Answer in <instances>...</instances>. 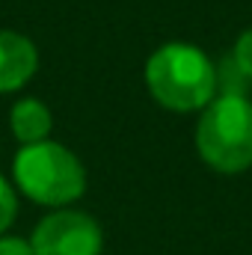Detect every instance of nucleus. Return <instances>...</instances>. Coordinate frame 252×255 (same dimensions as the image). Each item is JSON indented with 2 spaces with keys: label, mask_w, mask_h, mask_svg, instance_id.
Instances as JSON below:
<instances>
[{
  "label": "nucleus",
  "mask_w": 252,
  "mask_h": 255,
  "mask_svg": "<svg viewBox=\"0 0 252 255\" xmlns=\"http://www.w3.org/2000/svg\"><path fill=\"white\" fill-rule=\"evenodd\" d=\"M142 74L151 98L172 113H202L220 86V68L193 42H163Z\"/></svg>",
  "instance_id": "nucleus-1"
},
{
  "label": "nucleus",
  "mask_w": 252,
  "mask_h": 255,
  "mask_svg": "<svg viewBox=\"0 0 252 255\" xmlns=\"http://www.w3.org/2000/svg\"><path fill=\"white\" fill-rule=\"evenodd\" d=\"M196 151L220 175L252 169V101L244 92H220L199 113Z\"/></svg>",
  "instance_id": "nucleus-2"
},
{
  "label": "nucleus",
  "mask_w": 252,
  "mask_h": 255,
  "mask_svg": "<svg viewBox=\"0 0 252 255\" xmlns=\"http://www.w3.org/2000/svg\"><path fill=\"white\" fill-rule=\"evenodd\" d=\"M15 190L45 208H71L86 193V169L80 157L63 142L45 139L21 145L12 160Z\"/></svg>",
  "instance_id": "nucleus-3"
},
{
  "label": "nucleus",
  "mask_w": 252,
  "mask_h": 255,
  "mask_svg": "<svg viewBox=\"0 0 252 255\" xmlns=\"http://www.w3.org/2000/svg\"><path fill=\"white\" fill-rule=\"evenodd\" d=\"M30 244L36 255H101L104 232L92 214L57 208L36 223Z\"/></svg>",
  "instance_id": "nucleus-4"
},
{
  "label": "nucleus",
  "mask_w": 252,
  "mask_h": 255,
  "mask_svg": "<svg viewBox=\"0 0 252 255\" xmlns=\"http://www.w3.org/2000/svg\"><path fill=\"white\" fill-rule=\"evenodd\" d=\"M39 68V51L30 36L0 30V95L24 89Z\"/></svg>",
  "instance_id": "nucleus-5"
},
{
  "label": "nucleus",
  "mask_w": 252,
  "mask_h": 255,
  "mask_svg": "<svg viewBox=\"0 0 252 255\" xmlns=\"http://www.w3.org/2000/svg\"><path fill=\"white\" fill-rule=\"evenodd\" d=\"M9 128H12V136H15L21 145H36V142L51 139L54 113H51V107H48L42 98L24 95V98H18V101L12 104Z\"/></svg>",
  "instance_id": "nucleus-6"
},
{
  "label": "nucleus",
  "mask_w": 252,
  "mask_h": 255,
  "mask_svg": "<svg viewBox=\"0 0 252 255\" xmlns=\"http://www.w3.org/2000/svg\"><path fill=\"white\" fill-rule=\"evenodd\" d=\"M15 217H18V190H15V184H9L0 175V235H6L12 229Z\"/></svg>",
  "instance_id": "nucleus-7"
},
{
  "label": "nucleus",
  "mask_w": 252,
  "mask_h": 255,
  "mask_svg": "<svg viewBox=\"0 0 252 255\" xmlns=\"http://www.w3.org/2000/svg\"><path fill=\"white\" fill-rule=\"evenodd\" d=\"M232 65L244 80H252V27L238 36V42L232 48Z\"/></svg>",
  "instance_id": "nucleus-8"
},
{
  "label": "nucleus",
  "mask_w": 252,
  "mask_h": 255,
  "mask_svg": "<svg viewBox=\"0 0 252 255\" xmlns=\"http://www.w3.org/2000/svg\"><path fill=\"white\" fill-rule=\"evenodd\" d=\"M0 255H36L30 238H18V235H0Z\"/></svg>",
  "instance_id": "nucleus-9"
}]
</instances>
